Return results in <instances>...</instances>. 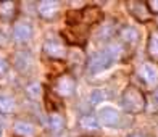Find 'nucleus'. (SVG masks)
<instances>
[{
    "mask_svg": "<svg viewBox=\"0 0 158 137\" xmlns=\"http://www.w3.org/2000/svg\"><path fill=\"white\" fill-rule=\"evenodd\" d=\"M121 105H123V108L127 113L139 114L145 110L147 100H145V95H143V92L140 89H137L135 85H129V87L123 92Z\"/></svg>",
    "mask_w": 158,
    "mask_h": 137,
    "instance_id": "nucleus-1",
    "label": "nucleus"
},
{
    "mask_svg": "<svg viewBox=\"0 0 158 137\" xmlns=\"http://www.w3.org/2000/svg\"><path fill=\"white\" fill-rule=\"evenodd\" d=\"M113 61H116L113 58V55L108 52V50H102V52H97L87 60V71L90 74L100 73L106 68H110Z\"/></svg>",
    "mask_w": 158,
    "mask_h": 137,
    "instance_id": "nucleus-2",
    "label": "nucleus"
},
{
    "mask_svg": "<svg viewBox=\"0 0 158 137\" xmlns=\"http://www.w3.org/2000/svg\"><path fill=\"white\" fill-rule=\"evenodd\" d=\"M76 89V81L74 77L68 73H61V76L56 77L55 81V90L60 93L61 97H71Z\"/></svg>",
    "mask_w": 158,
    "mask_h": 137,
    "instance_id": "nucleus-3",
    "label": "nucleus"
},
{
    "mask_svg": "<svg viewBox=\"0 0 158 137\" xmlns=\"http://www.w3.org/2000/svg\"><path fill=\"white\" fill-rule=\"evenodd\" d=\"M127 11L140 23H147L152 18V13L148 11L147 2H135V0L127 2Z\"/></svg>",
    "mask_w": 158,
    "mask_h": 137,
    "instance_id": "nucleus-4",
    "label": "nucleus"
},
{
    "mask_svg": "<svg viewBox=\"0 0 158 137\" xmlns=\"http://www.w3.org/2000/svg\"><path fill=\"white\" fill-rule=\"evenodd\" d=\"M139 76L147 85H150V87H156L158 85V69L152 63L142 64L140 69H139Z\"/></svg>",
    "mask_w": 158,
    "mask_h": 137,
    "instance_id": "nucleus-5",
    "label": "nucleus"
},
{
    "mask_svg": "<svg viewBox=\"0 0 158 137\" xmlns=\"http://www.w3.org/2000/svg\"><path fill=\"white\" fill-rule=\"evenodd\" d=\"M60 11V3L56 0H44L37 5V13L44 19H52L58 15Z\"/></svg>",
    "mask_w": 158,
    "mask_h": 137,
    "instance_id": "nucleus-6",
    "label": "nucleus"
},
{
    "mask_svg": "<svg viewBox=\"0 0 158 137\" xmlns=\"http://www.w3.org/2000/svg\"><path fill=\"white\" fill-rule=\"evenodd\" d=\"M13 39L19 44H26L32 39V27L29 23H16L13 27Z\"/></svg>",
    "mask_w": 158,
    "mask_h": 137,
    "instance_id": "nucleus-7",
    "label": "nucleus"
},
{
    "mask_svg": "<svg viewBox=\"0 0 158 137\" xmlns=\"http://www.w3.org/2000/svg\"><path fill=\"white\" fill-rule=\"evenodd\" d=\"M18 15V3L10 2V0H3L0 2V19L5 23H11Z\"/></svg>",
    "mask_w": 158,
    "mask_h": 137,
    "instance_id": "nucleus-8",
    "label": "nucleus"
},
{
    "mask_svg": "<svg viewBox=\"0 0 158 137\" xmlns=\"http://www.w3.org/2000/svg\"><path fill=\"white\" fill-rule=\"evenodd\" d=\"M98 119L103 126L116 127L118 122H119V113L116 110H113V108H110V106H105L98 111Z\"/></svg>",
    "mask_w": 158,
    "mask_h": 137,
    "instance_id": "nucleus-9",
    "label": "nucleus"
},
{
    "mask_svg": "<svg viewBox=\"0 0 158 137\" xmlns=\"http://www.w3.org/2000/svg\"><path fill=\"white\" fill-rule=\"evenodd\" d=\"M44 52L53 60H61L66 55V48L58 40H47L44 44Z\"/></svg>",
    "mask_w": 158,
    "mask_h": 137,
    "instance_id": "nucleus-10",
    "label": "nucleus"
},
{
    "mask_svg": "<svg viewBox=\"0 0 158 137\" xmlns=\"http://www.w3.org/2000/svg\"><path fill=\"white\" fill-rule=\"evenodd\" d=\"M103 19V13L98 6H85L81 11V21L85 24H97Z\"/></svg>",
    "mask_w": 158,
    "mask_h": 137,
    "instance_id": "nucleus-11",
    "label": "nucleus"
},
{
    "mask_svg": "<svg viewBox=\"0 0 158 137\" xmlns=\"http://www.w3.org/2000/svg\"><path fill=\"white\" fill-rule=\"evenodd\" d=\"M119 39L124 42L126 45H134L135 42L139 40V31L132 26H123L118 32Z\"/></svg>",
    "mask_w": 158,
    "mask_h": 137,
    "instance_id": "nucleus-12",
    "label": "nucleus"
},
{
    "mask_svg": "<svg viewBox=\"0 0 158 137\" xmlns=\"http://www.w3.org/2000/svg\"><path fill=\"white\" fill-rule=\"evenodd\" d=\"M13 63H15V66L19 71H26V69H29L31 64H32V56H31L29 52L21 50V52L15 53V56H13Z\"/></svg>",
    "mask_w": 158,
    "mask_h": 137,
    "instance_id": "nucleus-13",
    "label": "nucleus"
},
{
    "mask_svg": "<svg viewBox=\"0 0 158 137\" xmlns=\"http://www.w3.org/2000/svg\"><path fill=\"white\" fill-rule=\"evenodd\" d=\"M147 53L150 56V60L158 63V29H155L148 37V44H147Z\"/></svg>",
    "mask_w": 158,
    "mask_h": 137,
    "instance_id": "nucleus-14",
    "label": "nucleus"
},
{
    "mask_svg": "<svg viewBox=\"0 0 158 137\" xmlns=\"http://www.w3.org/2000/svg\"><path fill=\"white\" fill-rule=\"evenodd\" d=\"M13 131H15L16 135L31 137L34 134V126L31 124V122H26V121H16L15 126H13Z\"/></svg>",
    "mask_w": 158,
    "mask_h": 137,
    "instance_id": "nucleus-15",
    "label": "nucleus"
},
{
    "mask_svg": "<svg viewBox=\"0 0 158 137\" xmlns=\"http://www.w3.org/2000/svg\"><path fill=\"white\" fill-rule=\"evenodd\" d=\"M15 108V100L13 97H10L8 93H0V113L8 114L13 111Z\"/></svg>",
    "mask_w": 158,
    "mask_h": 137,
    "instance_id": "nucleus-16",
    "label": "nucleus"
},
{
    "mask_svg": "<svg viewBox=\"0 0 158 137\" xmlns=\"http://www.w3.org/2000/svg\"><path fill=\"white\" fill-rule=\"evenodd\" d=\"M45 105H47V110L48 111H55V110H58V108H61V100L58 98V97H56L55 95V93L53 92H45Z\"/></svg>",
    "mask_w": 158,
    "mask_h": 137,
    "instance_id": "nucleus-17",
    "label": "nucleus"
},
{
    "mask_svg": "<svg viewBox=\"0 0 158 137\" xmlns=\"http://www.w3.org/2000/svg\"><path fill=\"white\" fill-rule=\"evenodd\" d=\"M63 126H64V119L60 116V114H56V113L50 114V119H48V127H50V131L55 132V134H58L61 129H63Z\"/></svg>",
    "mask_w": 158,
    "mask_h": 137,
    "instance_id": "nucleus-18",
    "label": "nucleus"
},
{
    "mask_svg": "<svg viewBox=\"0 0 158 137\" xmlns=\"http://www.w3.org/2000/svg\"><path fill=\"white\" fill-rule=\"evenodd\" d=\"M26 93H27V97H29V98L39 100V97L42 95V85L39 82H31L26 87Z\"/></svg>",
    "mask_w": 158,
    "mask_h": 137,
    "instance_id": "nucleus-19",
    "label": "nucleus"
},
{
    "mask_svg": "<svg viewBox=\"0 0 158 137\" xmlns=\"http://www.w3.org/2000/svg\"><path fill=\"white\" fill-rule=\"evenodd\" d=\"M79 124H81L84 129H97L98 127V121L95 116H92V114H84L79 121Z\"/></svg>",
    "mask_w": 158,
    "mask_h": 137,
    "instance_id": "nucleus-20",
    "label": "nucleus"
},
{
    "mask_svg": "<svg viewBox=\"0 0 158 137\" xmlns=\"http://www.w3.org/2000/svg\"><path fill=\"white\" fill-rule=\"evenodd\" d=\"M79 19H81V11H77V10H71V11L68 13V23H69L71 26H74Z\"/></svg>",
    "mask_w": 158,
    "mask_h": 137,
    "instance_id": "nucleus-21",
    "label": "nucleus"
},
{
    "mask_svg": "<svg viewBox=\"0 0 158 137\" xmlns=\"http://www.w3.org/2000/svg\"><path fill=\"white\" fill-rule=\"evenodd\" d=\"M103 97H105V93L102 90H94L90 93V102L92 103H98L100 100H103Z\"/></svg>",
    "mask_w": 158,
    "mask_h": 137,
    "instance_id": "nucleus-22",
    "label": "nucleus"
},
{
    "mask_svg": "<svg viewBox=\"0 0 158 137\" xmlns=\"http://www.w3.org/2000/svg\"><path fill=\"white\" fill-rule=\"evenodd\" d=\"M147 6H148V11L152 15H158V0H148Z\"/></svg>",
    "mask_w": 158,
    "mask_h": 137,
    "instance_id": "nucleus-23",
    "label": "nucleus"
},
{
    "mask_svg": "<svg viewBox=\"0 0 158 137\" xmlns=\"http://www.w3.org/2000/svg\"><path fill=\"white\" fill-rule=\"evenodd\" d=\"M6 69H8V61H6L3 56H0V74L6 73Z\"/></svg>",
    "mask_w": 158,
    "mask_h": 137,
    "instance_id": "nucleus-24",
    "label": "nucleus"
},
{
    "mask_svg": "<svg viewBox=\"0 0 158 137\" xmlns=\"http://www.w3.org/2000/svg\"><path fill=\"white\" fill-rule=\"evenodd\" d=\"M5 44H6V37L3 32H0V45H5Z\"/></svg>",
    "mask_w": 158,
    "mask_h": 137,
    "instance_id": "nucleus-25",
    "label": "nucleus"
},
{
    "mask_svg": "<svg viewBox=\"0 0 158 137\" xmlns=\"http://www.w3.org/2000/svg\"><path fill=\"white\" fill-rule=\"evenodd\" d=\"M127 137H150V135H143V134H131V135H127Z\"/></svg>",
    "mask_w": 158,
    "mask_h": 137,
    "instance_id": "nucleus-26",
    "label": "nucleus"
},
{
    "mask_svg": "<svg viewBox=\"0 0 158 137\" xmlns=\"http://www.w3.org/2000/svg\"><path fill=\"white\" fill-rule=\"evenodd\" d=\"M153 100H156V102H158V90H155V93H153Z\"/></svg>",
    "mask_w": 158,
    "mask_h": 137,
    "instance_id": "nucleus-27",
    "label": "nucleus"
},
{
    "mask_svg": "<svg viewBox=\"0 0 158 137\" xmlns=\"http://www.w3.org/2000/svg\"><path fill=\"white\" fill-rule=\"evenodd\" d=\"M0 137H2V132H0Z\"/></svg>",
    "mask_w": 158,
    "mask_h": 137,
    "instance_id": "nucleus-28",
    "label": "nucleus"
}]
</instances>
